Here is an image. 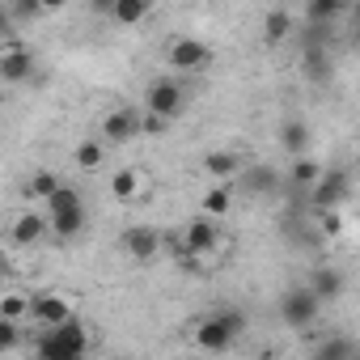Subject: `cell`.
Returning <instances> with one entry per match:
<instances>
[{
	"label": "cell",
	"instance_id": "26",
	"mask_svg": "<svg viewBox=\"0 0 360 360\" xmlns=\"http://www.w3.org/2000/svg\"><path fill=\"white\" fill-rule=\"evenodd\" d=\"M72 157H77V165H81V169H98V165H102V157H106V148H102L98 140H81Z\"/></svg>",
	"mask_w": 360,
	"mask_h": 360
},
{
	"label": "cell",
	"instance_id": "7",
	"mask_svg": "<svg viewBox=\"0 0 360 360\" xmlns=\"http://www.w3.org/2000/svg\"><path fill=\"white\" fill-rule=\"evenodd\" d=\"M136 136H140V115H136L131 106L106 110V119H102V140H106V144H127V140H136Z\"/></svg>",
	"mask_w": 360,
	"mask_h": 360
},
{
	"label": "cell",
	"instance_id": "30",
	"mask_svg": "<svg viewBox=\"0 0 360 360\" xmlns=\"http://www.w3.org/2000/svg\"><path fill=\"white\" fill-rule=\"evenodd\" d=\"M169 131V119H161V115H140V136H165Z\"/></svg>",
	"mask_w": 360,
	"mask_h": 360
},
{
	"label": "cell",
	"instance_id": "8",
	"mask_svg": "<svg viewBox=\"0 0 360 360\" xmlns=\"http://www.w3.org/2000/svg\"><path fill=\"white\" fill-rule=\"evenodd\" d=\"M119 238H123V250H127L136 263H148V259H157V250H161V233L148 229V225H131V229H123Z\"/></svg>",
	"mask_w": 360,
	"mask_h": 360
},
{
	"label": "cell",
	"instance_id": "11",
	"mask_svg": "<svg viewBox=\"0 0 360 360\" xmlns=\"http://www.w3.org/2000/svg\"><path fill=\"white\" fill-rule=\"evenodd\" d=\"M43 238H47V217H39V212H22L13 221V229H9V242L13 246H34Z\"/></svg>",
	"mask_w": 360,
	"mask_h": 360
},
{
	"label": "cell",
	"instance_id": "18",
	"mask_svg": "<svg viewBox=\"0 0 360 360\" xmlns=\"http://www.w3.org/2000/svg\"><path fill=\"white\" fill-rule=\"evenodd\" d=\"M110 18H115L119 26H136V22L148 18V0H115V5H110Z\"/></svg>",
	"mask_w": 360,
	"mask_h": 360
},
{
	"label": "cell",
	"instance_id": "34",
	"mask_svg": "<svg viewBox=\"0 0 360 360\" xmlns=\"http://www.w3.org/2000/svg\"><path fill=\"white\" fill-rule=\"evenodd\" d=\"M9 271H13V259H9V255H5V250H0V280H5V276H9Z\"/></svg>",
	"mask_w": 360,
	"mask_h": 360
},
{
	"label": "cell",
	"instance_id": "6",
	"mask_svg": "<svg viewBox=\"0 0 360 360\" xmlns=\"http://www.w3.org/2000/svg\"><path fill=\"white\" fill-rule=\"evenodd\" d=\"M165 56H169V68H183V72H200V68H208V64H212V47H208V43H200V39H191V34L174 39Z\"/></svg>",
	"mask_w": 360,
	"mask_h": 360
},
{
	"label": "cell",
	"instance_id": "14",
	"mask_svg": "<svg viewBox=\"0 0 360 360\" xmlns=\"http://www.w3.org/2000/svg\"><path fill=\"white\" fill-rule=\"evenodd\" d=\"M85 229V208H68V212H56V217H47V233H56V238H77Z\"/></svg>",
	"mask_w": 360,
	"mask_h": 360
},
{
	"label": "cell",
	"instance_id": "13",
	"mask_svg": "<svg viewBox=\"0 0 360 360\" xmlns=\"http://www.w3.org/2000/svg\"><path fill=\"white\" fill-rule=\"evenodd\" d=\"M238 169H242V157L229 153V148H217V153L204 157V174H208V178H221V183H229Z\"/></svg>",
	"mask_w": 360,
	"mask_h": 360
},
{
	"label": "cell",
	"instance_id": "27",
	"mask_svg": "<svg viewBox=\"0 0 360 360\" xmlns=\"http://www.w3.org/2000/svg\"><path fill=\"white\" fill-rule=\"evenodd\" d=\"M68 208H85V204H81V191H72V187H60V191L47 200V217H56V212H68Z\"/></svg>",
	"mask_w": 360,
	"mask_h": 360
},
{
	"label": "cell",
	"instance_id": "2",
	"mask_svg": "<svg viewBox=\"0 0 360 360\" xmlns=\"http://www.w3.org/2000/svg\"><path fill=\"white\" fill-rule=\"evenodd\" d=\"M242 330H246V314L242 309H221V314H212V318H204L195 326V347H204L212 356L217 352H229Z\"/></svg>",
	"mask_w": 360,
	"mask_h": 360
},
{
	"label": "cell",
	"instance_id": "16",
	"mask_svg": "<svg viewBox=\"0 0 360 360\" xmlns=\"http://www.w3.org/2000/svg\"><path fill=\"white\" fill-rule=\"evenodd\" d=\"M309 292H314L318 301H335V297L343 292V276H339L335 267H318V271H314V284H309Z\"/></svg>",
	"mask_w": 360,
	"mask_h": 360
},
{
	"label": "cell",
	"instance_id": "25",
	"mask_svg": "<svg viewBox=\"0 0 360 360\" xmlns=\"http://www.w3.org/2000/svg\"><path fill=\"white\" fill-rule=\"evenodd\" d=\"M280 140H284V148H288L292 157H301L305 144H309V127H305V123H284V136H280Z\"/></svg>",
	"mask_w": 360,
	"mask_h": 360
},
{
	"label": "cell",
	"instance_id": "1",
	"mask_svg": "<svg viewBox=\"0 0 360 360\" xmlns=\"http://www.w3.org/2000/svg\"><path fill=\"white\" fill-rule=\"evenodd\" d=\"M85 352H89V330L77 318L43 330L39 343H34V356L39 360H85Z\"/></svg>",
	"mask_w": 360,
	"mask_h": 360
},
{
	"label": "cell",
	"instance_id": "20",
	"mask_svg": "<svg viewBox=\"0 0 360 360\" xmlns=\"http://www.w3.org/2000/svg\"><path fill=\"white\" fill-rule=\"evenodd\" d=\"M110 191H115V200L131 204V200L140 195V174H136V169H119V174L110 178Z\"/></svg>",
	"mask_w": 360,
	"mask_h": 360
},
{
	"label": "cell",
	"instance_id": "4",
	"mask_svg": "<svg viewBox=\"0 0 360 360\" xmlns=\"http://www.w3.org/2000/svg\"><path fill=\"white\" fill-rule=\"evenodd\" d=\"M144 106H148V115L178 119V115H183V106H187V94H183V85H178L174 77H157L144 89Z\"/></svg>",
	"mask_w": 360,
	"mask_h": 360
},
{
	"label": "cell",
	"instance_id": "35",
	"mask_svg": "<svg viewBox=\"0 0 360 360\" xmlns=\"http://www.w3.org/2000/svg\"><path fill=\"white\" fill-rule=\"evenodd\" d=\"M259 360H276V356H271V352H263V356H259Z\"/></svg>",
	"mask_w": 360,
	"mask_h": 360
},
{
	"label": "cell",
	"instance_id": "33",
	"mask_svg": "<svg viewBox=\"0 0 360 360\" xmlns=\"http://www.w3.org/2000/svg\"><path fill=\"white\" fill-rule=\"evenodd\" d=\"M0 34H13V18H9L5 5H0Z\"/></svg>",
	"mask_w": 360,
	"mask_h": 360
},
{
	"label": "cell",
	"instance_id": "15",
	"mask_svg": "<svg viewBox=\"0 0 360 360\" xmlns=\"http://www.w3.org/2000/svg\"><path fill=\"white\" fill-rule=\"evenodd\" d=\"M60 187H64V183H60V174H56V169H34V174H30V183H26V195L47 204Z\"/></svg>",
	"mask_w": 360,
	"mask_h": 360
},
{
	"label": "cell",
	"instance_id": "5",
	"mask_svg": "<svg viewBox=\"0 0 360 360\" xmlns=\"http://www.w3.org/2000/svg\"><path fill=\"white\" fill-rule=\"evenodd\" d=\"M318 309H322V301H318L309 288H292V292H284V301H280V318H284V326H292V330L314 326Z\"/></svg>",
	"mask_w": 360,
	"mask_h": 360
},
{
	"label": "cell",
	"instance_id": "23",
	"mask_svg": "<svg viewBox=\"0 0 360 360\" xmlns=\"http://www.w3.org/2000/svg\"><path fill=\"white\" fill-rule=\"evenodd\" d=\"M233 208V191H229V183H221V187H212L208 195H204V212L208 217H225Z\"/></svg>",
	"mask_w": 360,
	"mask_h": 360
},
{
	"label": "cell",
	"instance_id": "9",
	"mask_svg": "<svg viewBox=\"0 0 360 360\" xmlns=\"http://www.w3.org/2000/svg\"><path fill=\"white\" fill-rule=\"evenodd\" d=\"M34 72V51L26 43H9L0 51V81H26Z\"/></svg>",
	"mask_w": 360,
	"mask_h": 360
},
{
	"label": "cell",
	"instance_id": "17",
	"mask_svg": "<svg viewBox=\"0 0 360 360\" xmlns=\"http://www.w3.org/2000/svg\"><path fill=\"white\" fill-rule=\"evenodd\" d=\"M292 34V13H284V9H271L267 18H263V39L276 47V43H284Z\"/></svg>",
	"mask_w": 360,
	"mask_h": 360
},
{
	"label": "cell",
	"instance_id": "29",
	"mask_svg": "<svg viewBox=\"0 0 360 360\" xmlns=\"http://www.w3.org/2000/svg\"><path fill=\"white\" fill-rule=\"evenodd\" d=\"M18 343H22V322H5V318H0V356L13 352Z\"/></svg>",
	"mask_w": 360,
	"mask_h": 360
},
{
	"label": "cell",
	"instance_id": "32",
	"mask_svg": "<svg viewBox=\"0 0 360 360\" xmlns=\"http://www.w3.org/2000/svg\"><path fill=\"white\" fill-rule=\"evenodd\" d=\"M318 221H322V233H326V238H335V233L343 229V221H339V212H318Z\"/></svg>",
	"mask_w": 360,
	"mask_h": 360
},
{
	"label": "cell",
	"instance_id": "28",
	"mask_svg": "<svg viewBox=\"0 0 360 360\" xmlns=\"http://www.w3.org/2000/svg\"><path fill=\"white\" fill-rule=\"evenodd\" d=\"M356 352H352V339H326L322 347H318V360H352Z\"/></svg>",
	"mask_w": 360,
	"mask_h": 360
},
{
	"label": "cell",
	"instance_id": "21",
	"mask_svg": "<svg viewBox=\"0 0 360 360\" xmlns=\"http://www.w3.org/2000/svg\"><path fill=\"white\" fill-rule=\"evenodd\" d=\"M30 314V297L26 292H5V297H0V318H5V322H22Z\"/></svg>",
	"mask_w": 360,
	"mask_h": 360
},
{
	"label": "cell",
	"instance_id": "3",
	"mask_svg": "<svg viewBox=\"0 0 360 360\" xmlns=\"http://www.w3.org/2000/svg\"><path fill=\"white\" fill-rule=\"evenodd\" d=\"M347 191H352V174L347 169H322L318 183L309 187V204L318 212H339V204L347 200Z\"/></svg>",
	"mask_w": 360,
	"mask_h": 360
},
{
	"label": "cell",
	"instance_id": "31",
	"mask_svg": "<svg viewBox=\"0 0 360 360\" xmlns=\"http://www.w3.org/2000/svg\"><path fill=\"white\" fill-rule=\"evenodd\" d=\"M178 267L191 271V276H204V259H200V255H191V250H183V246H178Z\"/></svg>",
	"mask_w": 360,
	"mask_h": 360
},
{
	"label": "cell",
	"instance_id": "24",
	"mask_svg": "<svg viewBox=\"0 0 360 360\" xmlns=\"http://www.w3.org/2000/svg\"><path fill=\"white\" fill-rule=\"evenodd\" d=\"M318 174H322V165H318V161H309V157H297L288 178H292L297 187H314V183H318Z\"/></svg>",
	"mask_w": 360,
	"mask_h": 360
},
{
	"label": "cell",
	"instance_id": "19",
	"mask_svg": "<svg viewBox=\"0 0 360 360\" xmlns=\"http://www.w3.org/2000/svg\"><path fill=\"white\" fill-rule=\"evenodd\" d=\"M280 187V174L271 169V165H255L250 174H246V191H255V195H271Z\"/></svg>",
	"mask_w": 360,
	"mask_h": 360
},
{
	"label": "cell",
	"instance_id": "22",
	"mask_svg": "<svg viewBox=\"0 0 360 360\" xmlns=\"http://www.w3.org/2000/svg\"><path fill=\"white\" fill-rule=\"evenodd\" d=\"M339 13H343V0H309V9H305V18L314 22V30L322 22H335Z\"/></svg>",
	"mask_w": 360,
	"mask_h": 360
},
{
	"label": "cell",
	"instance_id": "12",
	"mask_svg": "<svg viewBox=\"0 0 360 360\" xmlns=\"http://www.w3.org/2000/svg\"><path fill=\"white\" fill-rule=\"evenodd\" d=\"M30 314L51 330V326H60V322H68L72 318V309H68V301L64 297H56V292H47V297H34L30 301Z\"/></svg>",
	"mask_w": 360,
	"mask_h": 360
},
{
	"label": "cell",
	"instance_id": "10",
	"mask_svg": "<svg viewBox=\"0 0 360 360\" xmlns=\"http://www.w3.org/2000/svg\"><path fill=\"white\" fill-rule=\"evenodd\" d=\"M221 246V229L212 225V221H191L187 225V233H183V250H191V255H208V250H217Z\"/></svg>",
	"mask_w": 360,
	"mask_h": 360
}]
</instances>
